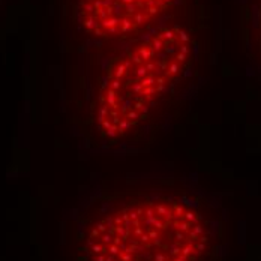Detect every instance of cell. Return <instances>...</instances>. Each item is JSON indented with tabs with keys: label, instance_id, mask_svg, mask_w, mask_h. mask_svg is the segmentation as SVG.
I'll return each instance as SVG.
<instances>
[{
	"label": "cell",
	"instance_id": "obj_1",
	"mask_svg": "<svg viewBox=\"0 0 261 261\" xmlns=\"http://www.w3.org/2000/svg\"><path fill=\"white\" fill-rule=\"evenodd\" d=\"M222 224L177 186L110 189L80 216L72 261H222Z\"/></svg>",
	"mask_w": 261,
	"mask_h": 261
},
{
	"label": "cell",
	"instance_id": "obj_2",
	"mask_svg": "<svg viewBox=\"0 0 261 261\" xmlns=\"http://www.w3.org/2000/svg\"><path fill=\"white\" fill-rule=\"evenodd\" d=\"M192 54L189 32L165 26L117 56L105 71L92 110L98 137L114 143L140 129L183 79Z\"/></svg>",
	"mask_w": 261,
	"mask_h": 261
},
{
	"label": "cell",
	"instance_id": "obj_3",
	"mask_svg": "<svg viewBox=\"0 0 261 261\" xmlns=\"http://www.w3.org/2000/svg\"><path fill=\"white\" fill-rule=\"evenodd\" d=\"M176 0H79L77 17L86 33L98 39H120L144 30Z\"/></svg>",
	"mask_w": 261,
	"mask_h": 261
}]
</instances>
